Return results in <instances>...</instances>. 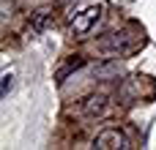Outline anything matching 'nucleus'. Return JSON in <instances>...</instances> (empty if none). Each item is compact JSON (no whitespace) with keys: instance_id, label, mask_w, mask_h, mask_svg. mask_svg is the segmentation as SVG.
Segmentation results:
<instances>
[{"instance_id":"f257e3e1","label":"nucleus","mask_w":156,"mask_h":150,"mask_svg":"<svg viewBox=\"0 0 156 150\" xmlns=\"http://www.w3.org/2000/svg\"><path fill=\"white\" fill-rule=\"evenodd\" d=\"M143 44V33H137L134 27H126V30H118V33H110L99 41L101 49L107 52H115V55H129L132 49H137Z\"/></svg>"},{"instance_id":"f03ea898","label":"nucleus","mask_w":156,"mask_h":150,"mask_svg":"<svg viewBox=\"0 0 156 150\" xmlns=\"http://www.w3.org/2000/svg\"><path fill=\"white\" fill-rule=\"evenodd\" d=\"M101 14H104V5H101V3L88 5L85 11L74 14V16H71V25H69V27H71V33H74V36H80V38H82V36H88V33L96 27V22L101 19Z\"/></svg>"},{"instance_id":"7ed1b4c3","label":"nucleus","mask_w":156,"mask_h":150,"mask_svg":"<svg viewBox=\"0 0 156 150\" xmlns=\"http://www.w3.org/2000/svg\"><path fill=\"white\" fill-rule=\"evenodd\" d=\"M93 148H99V150H129L132 145H129V139H126L123 131H118V128H104L101 134H96Z\"/></svg>"},{"instance_id":"20e7f679","label":"nucleus","mask_w":156,"mask_h":150,"mask_svg":"<svg viewBox=\"0 0 156 150\" xmlns=\"http://www.w3.org/2000/svg\"><path fill=\"white\" fill-rule=\"evenodd\" d=\"M107 107H110V98H107L104 93H93V96H88V98L82 101V109H85V115H90V118H101V115L107 112Z\"/></svg>"},{"instance_id":"39448f33","label":"nucleus","mask_w":156,"mask_h":150,"mask_svg":"<svg viewBox=\"0 0 156 150\" xmlns=\"http://www.w3.org/2000/svg\"><path fill=\"white\" fill-rule=\"evenodd\" d=\"M121 74H123V66L118 60H104V63H99L93 68V77L96 79H118Z\"/></svg>"},{"instance_id":"423d86ee","label":"nucleus","mask_w":156,"mask_h":150,"mask_svg":"<svg viewBox=\"0 0 156 150\" xmlns=\"http://www.w3.org/2000/svg\"><path fill=\"white\" fill-rule=\"evenodd\" d=\"M49 25H52V8H38V11L30 16V27H33V33H44Z\"/></svg>"},{"instance_id":"0eeeda50","label":"nucleus","mask_w":156,"mask_h":150,"mask_svg":"<svg viewBox=\"0 0 156 150\" xmlns=\"http://www.w3.org/2000/svg\"><path fill=\"white\" fill-rule=\"evenodd\" d=\"M11 90H14V74H11V71H5V74H3V87H0V96H3V98H8V93H11Z\"/></svg>"},{"instance_id":"6e6552de","label":"nucleus","mask_w":156,"mask_h":150,"mask_svg":"<svg viewBox=\"0 0 156 150\" xmlns=\"http://www.w3.org/2000/svg\"><path fill=\"white\" fill-rule=\"evenodd\" d=\"M58 3H60V5H66V3H71V0H58Z\"/></svg>"}]
</instances>
